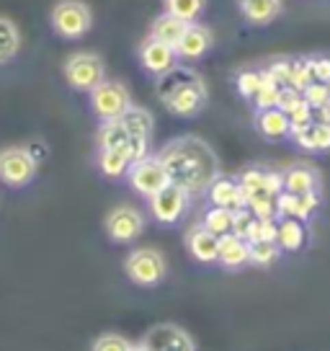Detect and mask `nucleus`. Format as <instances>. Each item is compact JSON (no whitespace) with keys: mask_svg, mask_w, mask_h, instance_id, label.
Instances as JSON below:
<instances>
[{"mask_svg":"<svg viewBox=\"0 0 330 351\" xmlns=\"http://www.w3.org/2000/svg\"><path fill=\"white\" fill-rule=\"evenodd\" d=\"M165 171L170 176V184L186 189L188 194H201L212 186V181L220 176V160L204 140L196 137H178L170 140L157 153Z\"/></svg>","mask_w":330,"mask_h":351,"instance_id":"1","label":"nucleus"},{"mask_svg":"<svg viewBox=\"0 0 330 351\" xmlns=\"http://www.w3.org/2000/svg\"><path fill=\"white\" fill-rule=\"evenodd\" d=\"M157 96L176 117H194L207 106V99H210L204 80L191 67L183 65H176L170 73L160 75Z\"/></svg>","mask_w":330,"mask_h":351,"instance_id":"2","label":"nucleus"},{"mask_svg":"<svg viewBox=\"0 0 330 351\" xmlns=\"http://www.w3.org/2000/svg\"><path fill=\"white\" fill-rule=\"evenodd\" d=\"M49 21H52V29H55L57 36L75 42V39H83L90 32L93 13L83 0H60L52 8Z\"/></svg>","mask_w":330,"mask_h":351,"instance_id":"3","label":"nucleus"},{"mask_svg":"<svg viewBox=\"0 0 330 351\" xmlns=\"http://www.w3.org/2000/svg\"><path fill=\"white\" fill-rule=\"evenodd\" d=\"M124 271L140 287H155L160 285L168 274V261L157 248H134L124 258Z\"/></svg>","mask_w":330,"mask_h":351,"instance_id":"4","label":"nucleus"},{"mask_svg":"<svg viewBox=\"0 0 330 351\" xmlns=\"http://www.w3.org/2000/svg\"><path fill=\"white\" fill-rule=\"evenodd\" d=\"M65 80L70 88L90 93L106 80V65L96 52H75L65 60Z\"/></svg>","mask_w":330,"mask_h":351,"instance_id":"5","label":"nucleus"},{"mask_svg":"<svg viewBox=\"0 0 330 351\" xmlns=\"http://www.w3.org/2000/svg\"><path fill=\"white\" fill-rule=\"evenodd\" d=\"M90 109L101 121L121 119L132 109V96L119 80H103L99 88L90 90Z\"/></svg>","mask_w":330,"mask_h":351,"instance_id":"6","label":"nucleus"},{"mask_svg":"<svg viewBox=\"0 0 330 351\" xmlns=\"http://www.w3.org/2000/svg\"><path fill=\"white\" fill-rule=\"evenodd\" d=\"M36 176V158L29 147H3L0 150V181L5 186L21 189Z\"/></svg>","mask_w":330,"mask_h":351,"instance_id":"7","label":"nucleus"},{"mask_svg":"<svg viewBox=\"0 0 330 351\" xmlns=\"http://www.w3.org/2000/svg\"><path fill=\"white\" fill-rule=\"evenodd\" d=\"M127 181H129V186H132L137 194H142V197L150 199V197H155L160 189H165L170 184V176H168L163 160H160L157 155H147L142 160L132 163L129 173H127Z\"/></svg>","mask_w":330,"mask_h":351,"instance_id":"8","label":"nucleus"},{"mask_svg":"<svg viewBox=\"0 0 330 351\" xmlns=\"http://www.w3.org/2000/svg\"><path fill=\"white\" fill-rule=\"evenodd\" d=\"M191 194L186 189L176 186V184H168L165 189H160L155 197H150V212L157 222L163 225H173L178 219L186 215Z\"/></svg>","mask_w":330,"mask_h":351,"instance_id":"9","label":"nucleus"},{"mask_svg":"<svg viewBox=\"0 0 330 351\" xmlns=\"http://www.w3.org/2000/svg\"><path fill=\"white\" fill-rule=\"evenodd\" d=\"M106 235L114 243H132L134 238H140L144 230V217L140 215V209L129 207V204H121L114 207L106 215Z\"/></svg>","mask_w":330,"mask_h":351,"instance_id":"10","label":"nucleus"},{"mask_svg":"<svg viewBox=\"0 0 330 351\" xmlns=\"http://www.w3.org/2000/svg\"><path fill=\"white\" fill-rule=\"evenodd\" d=\"M137 57H140V65H142L150 75H157V77L165 75V73H170L178 62L176 47L160 42V39H155V36L142 39L140 49H137Z\"/></svg>","mask_w":330,"mask_h":351,"instance_id":"11","label":"nucleus"},{"mask_svg":"<svg viewBox=\"0 0 330 351\" xmlns=\"http://www.w3.org/2000/svg\"><path fill=\"white\" fill-rule=\"evenodd\" d=\"M142 343L147 351H196L194 341L183 328L170 326V323H160L144 333Z\"/></svg>","mask_w":330,"mask_h":351,"instance_id":"12","label":"nucleus"},{"mask_svg":"<svg viewBox=\"0 0 330 351\" xmlns=\"http://www.w3.org/2000/svg\"><path fill=\"white\" fill-rule=\"evenodd\" d=\"M212 44H214V34H212L210 26L194 21V23H188L186 32H183V36L178 39L176 55H178V60L196 62V60H201V57L210 52Z\"/></svg>","mask_w":330,"mask_h":351,"instance_id":"13","label":"nucleus"},{"mask_svg":"<svg viewBox=\"0 0 330 351\" xmlns=\"http://www.w3.org/2000/svg\"><path fill=\"white\" fill-rule=\"evenodd\" d=\"M207 197H210L212 207L230 209V212H238V209H242L248 204L240 181H238V178H230V176H217V178L212 181V186L207 189Z\"/></svg>","mask_w":330,"mask_h":351,"instance_id":"14","label":"nucleus"},{"mask_svg":"<svg viewBox=\"0 0 330 351\" xmlns=\"http://www.w3.org/2000/svg\"><path fill=\"white\" fill-rule=\"evenodd\" d=\"M186 248L191 253V258H196L199 263H214L220 258V238L207 230L201 222L188 228Z\"/></svg>","mask_w":330,"mask_h":351,"instance_id":"15","label":"nucleus"},{"mask_svg":"<svg viewBox=\"0 0 330 351\" xmlns=\"http://www.w3.org/2000/svg\"><path fill=\"white\" fill-rule=\"evenodd\" d=\"M276 204H279V215L281 217H294L307 222L320 204V191H315V194H289V191H281L276 197Z\"/></svg>","mask_w":330,"mask_h":351,"instance_id":"16","label":"nucleus"},{"mask_svg":"<svg viewBox=\"0 0 330 351\" xmlns=\"http://www.w3.org/2000/svg\"><path fill=\"white\" fill-rule=\"evenodd\" d=\"M281 176H284V191H289V194H315V191H320V173L307 163L289 165Z\"/></svg>","mask_w":330,"mask_h":351,"instance_id":"17","label":"nucleus"},{"mask_svg":"<svg viewBox=\"0 0 330 351\" xmlns=\"http://www.w3.org/2000/svg\"><path fill=\"white\" fill-rule=\"evenodd\" d=\"M292 140L309 153H328L330 150V124L328 121H309L307 127L292 132Z\"/></svg>","mask_w":330,"mask_h":351,"instance_id":"18","label":"nucleus"},{"mask_svg":"<svg viewBox=\"0 0 330 351\" xmlns=\"http://www.w3.org/2000/svg\"><path fill=\"white\" fill-rule=\"evenodd\" d=\"M220 266L225 269H240L245 263H251V243L238 235H222L220 238Z\"/></svg>","mask_w":330,"mask_h":351,"instance_id":"19","label":"nucleus"},{"mask_svg":"<svg viewBox=\"0 0 330 351\" xmlns=\"http://www.w3.org/2000/svg\"><path fill=\"white\" fill-rule=\"evenodd\" d=\"M242 19L253 26H268L281 13V0H238Z\"/></svg>","mask_w":330,"mask_h":351,"instance_id":"20","label":"nucleus"},{"mask_svg":"<svg viewBox=\"0 0 330 351\" xmlns=\"http://www.w3.org/2000/svg\"><path fill=\"white\" fill-rule=\"evenodd\" d=\"M255 127L268 140H281L292 134V121L281 109H264L255 114Z\"/></svg>","mask_w":330,"mask_h":351,"instance_id":"21","label":"nucleus"},{"mask_svg":"<svg viewBox=\"0 0 330 351\" xmlns=\"http://www.w3.org/2000/svg\"><path fill=\"white\" fill-rule=\"evenodd\" d=\"M279 248L281 251H302L305 248V243H307V228H305V222L302 219H294V217H284L279 222Z\"/></svg>","mask_w":330,"mask_h":351,"instance_id":"22","label":"nucleus"},{"mask_svg":"<svg viewBox=\"0 0 330 351\" xmlns=\"http://www.w3.org/2000/svg\"><path fill=\"white\" fill-rule=\"evenodd\" d=\"M99 168L103 176L109 178H119L127 176L132 168V155L127 150V145L121 147H111V150H99Z\"/></svg>","mask_w":330,"mask_h":351,"instance_id":"23","label":"nucleus"},{"mask_svg":"<svg viewBox=\"0 0 330 351\" xmlns=\"http://www.w3.org/2000/svg\"><path fill=\"white\" fill-rule=\"evenodd\" d=\"M186 26H188L186 21H181V19H176V16H170V13L163 11L160 16H155L153 23H150V36L176 47L178 39H181L183 32H186Z\"/></svg>","mask_w":330,"mask_h":351,"instance_id":"24","label":"nucleus"},{"mask_svg":"<svg viewBox=\"0 0 330 351\" xmlns=\"http://www.w3.org/2000/svg\"><path fill=\"white\" fill-rule=\"evenodd\" d=\"M121 124L127 127L129 137H144V140L153 137L155 119H153V114H150L147 109H142V106H134L132 104V109L121 117Z\"/></svg>","mask_w":330,"mask_h":351,"instance_id":"25","label":"nucleus"},{"mask_svg":"<svg viewBox=\"0 0 330 351\" xmlns=\"http://www.w3.org/2000/svg\"><path fill=\"white\" fill-rule=\"evenodd\" d=\"M18 49H21V32H18V26L11 19L0 16V65L11 62L13 57L18 55Z\"/></svg>","mask_w":330,"mask_h":351,"instance_id":"26","label":"nucleus"},{"mask_svg":"<svg viewBox=\"0 0 330 351\" xmlns=\"http://www.w3.org/2000/svg\"><path fill=\"white\" fill-rule=\"evenodd\" d=\"M129 140V132L121 124V119H109L101 121L99 132H96V143H99V150H111V147H121Z\"/></svg>","mask_w":330,"mask_h":351,"instance_id":"27","label":"nucleus"},{"mask_svg":"<svg viewBox=\"0 0 330 351\" xmlns=\"http://www.w3.org/2000/svg\"><path fill=\"white\" fill-rule=\"evenodd\" d=\"M232 217H235V212H230V209L210 207L204 212V217H201V225L210 232H214L217 238H222V235H230L232 232Z\"/></svg>","mask_w":330,"mask_h":351,"instance_id":"28","label":"nucleus"},{"mask_svg":"<svg viewBox=\"0 0 330 351\" xmlns=\"http://www.w3.org/2000/svg\"><path fill=\"white\" fill-rule=\"evenodd\" d=\"M204 5H207V0H163L165 13H170V16H176L186 23L196 21L204 11Z\"/></svg>","mask_w":330,"mask_h":351,"instance_id":"29","label":"nucleus"},{"mask_svg":"<svg viewBox=\"0 0 330 351\" xmlns=\"http://www.w3.org/2000/svg\"><path fill=\"white\" fill-rule=\"evenodd\" d=\"M264 73V83H261V88H258V93H255V109L264 111V109H276V104H279V90L284 86H279L274 77L268 75L266 70H261Z\"/></svg>","mask_w":330,"mask_h":351,"instance_id":"30","label":"nucleus"},{"mask_svg":"<svg viewBox=\"0 0 330 351\" xmlns=\"http://www.w3.org/2000/svg\"><path fill=\"white\" fill-rule=\"evenodd\" d=\"M279 253H281V248H279V243L274 241H258V243H251V263L253 266H271V263L279 258Z\"/></svg>","mask_w":330,"mask_h":351,"instance_id":"31","label":"nucleus"},{"mask_svg":"<svg viewBox=\"0 0 330 351\" xmlns=\"http://www.w3.org/2000/svg\"><path fill=\"white\" fill-rule=\"evenodd\" d=\"M245 207L251 209L258 219L279 217V204H276V197H271V194H255V197H248V204H245Z\"/></svg>","mask_w":330,"mask_h":351,"instance_id":"32","label":"nucleus"},{"mask_svg":"<svg viewBox=\"0 0 330 351\" xmlns=\"http://www.w3.org/2000/svg\"><path fill=\"white\" fill-rule=\"evenodd\" d=\"M261 83H264V73H261V70H242L240 75H238V90H240L242 99H248V101L255 99Z\"/></svg>","mask_w":330,"mask_h":351,"instance_id":"33","label":"nucleus"},{"mask_svg":"<svg viewBox=\"0 0 330 351\" xmlns=\"http://www.w3.org/2000/svg\"><path fill=\"white\" fill-rule=\"evenodd\" d=\"M279 238V219H258L255 217L253 228L248 232V243H258V241H274Z\"/></svg>","mask_w":330,"mask_h":351,"instance_id":"34","label":"nucleus"},{"mask_svg":"<svg viewBox=\"0 0 330 351\" xmlns=\"http://www.w3.org/2000/svg\"><path fill=\"white\" fill-rule=\"evenodd\" d=\"M312 83V75H309V67H307V60L305 57H297V60H292V73H289V88H297L299 93L305 90V88Z\"/></svg>","mask_w":330,"mask_h":351,"instance_id":"35","label":"nucleus"},{"mask_svg":"<svg viewBox=\"0 0 330 351\" xmlns=\"http://www.w3.org/2000/svg\"><path fill=\"white\" fill-rule=\"evenodd\" d=\"M309 67L312 83H330V57L328 55H309L305 57Z\"/></svg>","mask_w":330,"mask_h":351,"instance_id":"36","label":"nucleus"},{"mask_svg":"<svg viewBox=\"0 0 330 351\" xmlns=\"http://www.w3.org/2000/svg\"><path fill=\"white\" fill-rule=\"evenodd\" d=\"M302 99L307 101L312 109L328 106V104H330V88H328V83H309V86L302 90Z\"/></svg>","mask_w":330,"mask_h":351,"instance_id":"37","label":"nucleus"},{"mask_svg":"<svg viewBox=\"0 0 330 351\" xmlns=\"http://www.w3.org/2000/svg\"><path fill=\"white\" fill-rule=\"evenodd\" d=\"M129 349H132V343L124 339V336H119V333H103L93 343V351H129Z\"/></svg>","mask_w":330,"mask_h":351,"instance_id":"38","label":"nucleus"},{"mask_svg":"<svg viewBox=\"0 0 330 351\" xmlns=\"http://www.w3.org/2000/svg\"><path fill=\"white\" fill-rule=\"evenodd\" d=\"M255 222V215L251 212L248 207H242L235 212V217H232V235H238V238H245L248 241V232L253 228Z\"/></svg>","mask_w":330,"mask_h":351,"instance_id":"39","label":"nucleus"},{"mask_svg":"<svg viewBox=\"0 0 330 351\" xmlns=\"http://www.w3.org/2000/svg\"><path fill=\"white\" fill-rule=\"evenodd\" d=\"M286 117H289V121H292V132H297V130H302V127H307L309 121H312V106L302 99L294 109L286 114Z\"/></svg>","mask_w":330,"mask_h":351,"instance_id":"40","label":"nucleus"},{"mask_svg":"<svg viewBox=\"0 0 330 351\" xmlns=\"http://www.w3.org/2000/svg\"><path fill=\"white\" fill-rule=\"evenodd\" d=\"M266 73L274 77L279 86H286L289 83V73H292V60L281 57V60H276V62H271V65L266 67Z\"/></svg>","mask_w":330,"mask_h":351,"instance_id":"41","label":"nucleus"},{"mask_svg":"<svg viewBox=\"0 0 330 351\" xmlns=\"http://www.w3.org/2000/svg\"><path fill=\"white\" fill-rule=\"evenodd\" d=\"M299 101H302V93H299L297 88H289V86H284L281 90H279V104H276V109H281V111H289L297 106Z\"/></svg>","mask_w":330,"mask_h":351,"instance_id":"42","label":"nucleus"},{"mask_svg":"<svg viewBox=\"0 0 330 351\" xmlns=\"http://www.w3.org/2000/svg\"><path fill=\"white\" fill-rule=\"evenodd\" d=\"M147 147H150V140H144V137H129L127 140V150L132 155V163H137V160H142V158L150 155Z\"/></svg>","mask_w":330,"mask_h":351,"instance_id":"43","label":"nucleus"},{"mask_svg":"<svg viewBox=\"0 0 330 351\" xmlns=\"http://www.w3.org/2000/svg\"><path fill=\"white\" fill-rule=\"evenodd\" d=\"M129 351H147V346H144L142 341H140V343H132V349Z\"/></svg>","mask_w":330,"mask_h":351,"instance_id":"44","label":"nucleus"},{"mask_svg":"<svg viewBox=\"0 0 330 351\" xmlns=\"http://www.w3.org/2000/svg\"><path fill=\"white\" fill-rule=\"evenodd\" d=\"M328 88H330V83H328Z\"/></svg>","mask_w":330,"mask_h":351,"instance_id":"45","label":"nucleus"}]
</instances>
